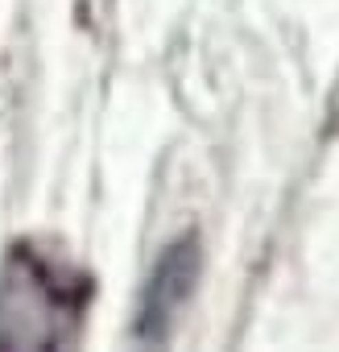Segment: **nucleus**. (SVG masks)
Here are the masks:
<instances>
[{"mask_svg": "<svg viewBox=\"0 0 339 352\" xmlns=\"http://www.w3.org/2000/svg\"><path fill=\"white\" fill-rule=\"evenodd\" d=\"M75 311L79 294H71L42 257L30 249L13 253L0 282V348H50L62 340Z\"/></svg>", "mask_w": 339, "mask_h": 352, "instance_id": "1", "label": "nucleus"}, {"mask_svg": "<svg viewBox=\"0 0 339 352\" xmlns=\"http://www.w3.org/2000/svg\"><path fill=\"white\" fill-rule=\"evenodd\" d=\"M199 282V241L183 236L174 241L153 265L145 290H141V307H137V340L145 344H161L174 331L191 290Z\"/></svg>", "mask_w": 339, "mask_h": 352, "instance_id": "2", "label": "nucleus"}]
</instances>
